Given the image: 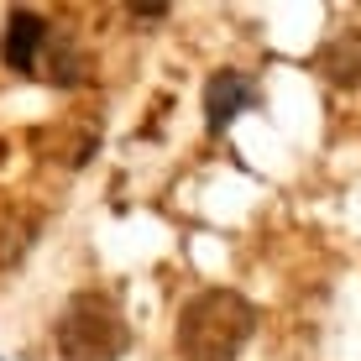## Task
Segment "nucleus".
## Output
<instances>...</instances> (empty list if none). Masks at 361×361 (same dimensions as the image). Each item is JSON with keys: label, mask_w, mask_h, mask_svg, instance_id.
I'll return each mask as SVG.
<instances>
[{"label": "nucleus", "mask_w": 361, "mask_h": 361, "mask_svg": "<svg viewBox=\"0 0 361 361\" xmlns=\"http://www.w3.org/2000/svg\"><path fill=\"white\" fill-rule=\"evenodd\" d=\"M252 330H257L252 298H241L235 288H199L178 309L173 345L183 361H235L252 341Z\"/></svg>", "instance_id": "1"}, {"label": "nucleus", "mask_w": 361, "mask_h": 361, "mask_svg": "<svg viewBox=\"0 0 361 361\" xmlns=\"http://www.w3.org/2000/svg\"><path fill=\"white\" fill-rule=\"evenodd\" d=\"M53 341H58L63 361H121L131 345V325L110 293L84 288L63 304V314L53 325Z\"/></svg>", "instance_id": "2"}, {"label": "nucleus", "mask_w": 361, "mask_h": 361, "mask_svg": "<svg viewBox=\"0 0 361 361\" xmlns=\"http://www.w3.org/2000/svg\"><path fill=\"white\" fill-rule=\"evenodd\" d=\"M47 37H53V21H47L42 11H27V6L11 11L6 32H0V58H6V68L37 79V63H42V53H47Z\"/></svg>", "instance_id": "3"}, {"label": "nucleus", "mask_w": 361, "mask_h": 361, "mask_svg": "<svg viewBox=\"0 0 361 361\" xmlns=\"http://www.w3.org/2000/svg\"><path fill=\"white\" fill-rule=\"evenodd\" d=\"M257 99H262V90H257L252 73H241V68H215V73L204 79V131L220 136L235 116H241V110H252Z\"/></svg>", "instance_id": "4"}, {"label": "nucleus", "mask_w": 361, "mask_h": 361, "mask_svg": "<svg viewBox=\"0 0 361 361\" xmlns=\"http://www.w3.org/2000/svg\"><path fill=\"white\" fill-rule=\"evenodd\" d=\"M309 68L325 84H335V90H361V27L335 32L330 42L309 58Z\"/></svg>", "instance_id": "5"}, {"label": "nucleus", "mask_w": 361, "mask_h": 361, "mask_svg": "<svg viewBox=\"0 0 361 361\" xmlns=\"http://www.w3.org/2000/svg\"><path fill=\"white\" fill-rule=\"evenodd\" d=\"M131 16H136V21H163L168 6H131Z\"/></svg>", "instance_id": "6"}]
</instances>
